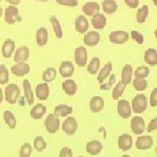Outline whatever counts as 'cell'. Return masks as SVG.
<instances>
[{
	"mask_svg": "<svg viewBox=\"0 0 157 157\" xmlns=\"http://www.w3.org/2000/svg\"><path fill=\"white\" fill-rule=\"evenodd\" d=\"M144 60L147 65L155 67L157 65V52L154 48H149L145 52Z\"/></svg>",
	"mask_w": 157,
	"mask_h": 157,
	"instance_id": "cell-29",
	"label": "cell"
},
{
	"mask_svg": "<svg viewBox=\"0 0 157 157\" xmlns=\"http://www.w3.org/2000/svg\"><path fill=\"white\" fill-rule=\"evenodd\" d=\"M147 99L145 94H137L132 101L131 108L135 113H142L147 110Z\"/></svg>",
	"mask_w": 157,
	"mask_h": 157,
	"instance_id": "cell-1",
	"label": "cell"
},
{
	"mask_svg": "<svg viewBox=\"0 0 157 157\" xmlns=\"http://www.w3.org/2000/svg\"><path fill=\"white\" fill-rule=\"evenodd\" d=\"M18 20V9L15 6H8L5 11V21L8 25H14Z\"/></svg>",
	"mask_w": 157,
	"mask_h": 157,
	"instance_id": "cell-7",
	"label": "cell"
},
{
	"mask_svg": "<svg viewBox=\"0 0 157 157\" xmlns=\"http://www.w3.org/2000/svg\"><path fill=\"white\" fill-rule=\"evenodd\" d=\"M131 130L135 135H141L145 130V121L143 118L140 116H135L131 120L130 123Z\"/></svg>",
	"mask_w": 157,
	"mask_h": 157,
	"instance_id": "cell-10",
	"label": "cell"
},
{
	"mask_svg": "<svg viewBox=\"0 0 157 157\" xmlns=\"http://www.w3.org/2000/svg\"><path fill=\"white\" fill-rule=\"evenodd\" d=\"M36 42L39 46H45L48 42V31L45 27H40L36 33Z\"/></svg>",
	"mask_w": 157,
	"mask_h": 157,
	"instance_id": "cell-25",
	"label": "cell"
},
{
	"mask_svg": "<svg viewBox=\"0 0 157 157\" xmlns=\"http://www.w3.org/2000/svg\"><path fill=\"white\" fill-rule=\"evenodd\" d=\"M133 85H134V88L136 91H144L147 89V81L146 80V78H135L133 81Z\"/></svg>",
	"mask_w": 157,
	"mask_h": 157,
	"instance_id": "cell-38",
	"label": "cell"
},
{
	"mask_svg": "<svg viewBox=\"0 0 157 157\" xmlns=\"http://www.w3.org/2000/svg\"><path fill=\"white\" fill-rule=\"evenodd\" d=\"M147 15H148V6H143L137 11V14H136L137 22L139 24H143L146 21Z\"/></svg>",
	"mask_w": 157,
	"mask_h": 157,
	"instance_id": "cell-37",
	"label": "cell"
},
{
	"mask_svg": "<svg viewBox=\"0 0 157 157\" xmlns=\"http://www.w3.org/2000/svg\"><path fill=\"white\" fill-rule=\"evenodd\" d=\"M132 76H133V67L130 65H126L121 72V82L124 85L128 86L132 82Z\"/></svg>",
	"mask_w": 157,
	"mask_h": 157,
	"instance_id": "cell-30",
	"label": "cell"
},
{
	"mask_svg": "<svg viewBox=\"0 0 157 157\" xmlns=\"http://www.w3.org/2000/svg\"><path fill=\"white\" fill-rule=\"evenodd\" d=\"M9 82V71L5 65H0V85H6Z\"/></svg>",
	"mask_w": 157,
	"mask_h": 157,
	"instance_id": "cell-40",
	"label": "cell"
},
{
	"mask_svg": "<svg viewBox=\"0 0 157 157\" xmlns=\"http://www.w3.org/2000/svg\"><path fill=\"white\" fill-rule=\"evenodd\" d=\"M129 39V34L125 31H113L109 34V41L115 45L126 43Z\"/></svg>",
	"mask_w": 157,
	"mask_h": 157,
	"instance_id": "cell-6",
	"label": "cell"
},
{
	"mask_svg": "<svg viewBox=\"0 0 157 157\" xmlns=\"http://www.w3.org/2000/svg\"><path fill=\"white\" fill-rule=\"evenodd\" d=\"M102 148H103V146H102L101 142L97 140L88 141L86 143V149L87 154H89L91 155H99L102 150Z\"/></svg>",
	"mask_w": 157,
	"mask_h": 157,
	"instance_id": "cell-23",
	"label": "cell"
},
{
	"mask_svg": "<svg viewBox=\"0 0 157 157\" xmlns=\"http://www.w3.org/2000/svg\"><path fill=\"white\" fill-rule=\"evenodd\" d=\"M150 106L153 107L157 106V87L153 89L150 94Z\"/></svg>",
	"mask_w": 157,
	"mask_h": 157,
	"instance_id": "cell-47",
	"label": "cell"
},
{
	"mask_svg": "<svg viewBox=\"0 0 157 157\" xmlns=\"http://www.w3.org/2000/svg\"><path fill=\"white\" fill-rule=\"evenodd\" d=\"M62 130L65 134L68 135H73L77 132L78 129V122L76 119L73 116H69L66 119V121L62 124Z\"/></svg>",
	"mask_w": 157,
	"mask_h": 157,
	"instance_id": "cell-5",
	"label": "cell"
},
{
	"mask_svg": "<svg viewBox=\"0 0 157 157\" xmlns=\"http://www.w3.org/2000/svg\"><path fill=\"white\" fill-rule=\"evenodd\" d=\"M59 157H73V154L72 149L68 147H62L61 150L59 152Z\"/></svg>",
	"mask_w": 157,
	"mask_h": 157,
	"instance_id": "cell-45",
	"label": "cell"
},
{
	"mask_svg": "<svg viewBox=\"0 0 157 157\" xmlns=\"http://www.w3.org/2000/svg\"><path fill=\"white\" fill-rule=\"evenodd\" d=\"M20 94V89L17 84H9L5 89V98L9 104H16Z\"/></svg>",
	"mask_w": 157,
	"mask_h": 157,
	"instance_id": "cell-2",
	"label": "cell"
},
{
	"mask_svg": "<svg viewBox=\"0 0 157 157\" xmlns=\"http://www.w3.org/2000/svg\"><path fill=\"white\" fill-rule=\"evenodd\" d=\"M133 146V138L132 136L127 134L121 135L118 139V147L121 150L127 151Z\"/></svg>",
	"mask_w": 157,
	"mask_h": 157,
	"instance_id": "cell-17",
	"label": "cell"
},
{
	"mask_svg": "<svg viewBox=\"0 0 157 157\" xmlns=\"http://www.w3.org/2000/svg\"><path fill=\"white\" fill-rule=\"evenodd\" d=\"M113 70V65L111 62L107 63L100 70V72L98 73V77H97V81L100 84H103V82L105 81V79L107 78L110 76V73Z\"/></svg>",
	"mask_w": 157,
	"mask_h": 157,
	"instance_id": "cell-26",
	"label": "cell"
},
{
	"mask_svg": "<svg viewBox=\"0 0 157 157\" xmlns=\"http://www.w3.org/2000/svg\"><path fill=\"white\" fill-rule=\"evenodd\" d=\"M4 120H5V122L6 125L11 129H14L17 126V120L15 115L13 114V113L9 111V110H6L4 112Z\"/></svg>",
	"mask_w": 157,
	"mask_h": 157,
	"instance_id": "cell-33",
	"label": "cell"
},
{
	"mask_svg": "<svg viewBox=\"0 0 157 157\" xmlns=\"http://www.w3.org/2000/svg\"><path fill=\"white\" fill-rule=\"evenodd\" d=\"M100 40H101V35L96 31L88 32L85 35L84 39H83L85 45L89 47H94L98 45L100 43Z\"/></svg>",
	"mask_w": 157,
	"mask_h": 157,
	"instance_id": "cell-12",
	"label": "cell"
},
{
	"mask_svg": "<svg viewBox=\"0 0 157 157\" xmlns=\"http://www.w3.org/2000/svg\"><path fill=\"white\" fill-rule=\"evenodd\" d=\"M131 37L132 39L135 40L139 45H142L144 42V37L143 35L140 33H138L137 31H132L131 32Z\"/></svg>",
	"mask_w": 157,
	"mask_h": 157,
	"instance_id": "cell-44",
	"label": "cell"
},
{
	"mask_svg": "<svg viewBox=\"0 0 157 157\" xmlns=\"http://www.w3.org/2000/svg\"><path fill=\"white\" fill-rule=\"evenodd\" d=\"M23 89H24V94L26 99V102L29 106L33 105L34 103V94L32 89V85L28 79H24L23 81Z\"/></svg>",
	"mask_w": 157,
	"mask_h": 157,
	"instance_id": "cell-20",
	"label": "cell"
},
{
	"mask_svg": "<svg viewBox=\"0 0 157 157\" xmlns=\"http://www.w3.org/2000/svg\"><path fill=\"white\" fill-rule=\"evenodd\" d=\"M33 152V148L30 143H24L20 149H19V153L18 155L19 157H30Z\"/></svg>",
	"mask_w": 157,
	"mask_h": 157,
	"instance_id": "cell-42",
	"label": "cell"
},
{
	"mask_svg": "<svg viewBox=\"0 0 157 157\" xmlns=\"http://www.w3.org/2000/svg\"><path fill=\"white\" fill-rule=\"evenodd\" d=\"M155 38L157 39V28L155 29Z\"/></svg>",
	"mask_w": 157,
	"mask_h": 157,
	"instance_id": "cell-54",
	"label": "cell"
},
{
	"mask_svg": "<svg viewBox=\"0 0 157 157\" xmlns=\"http://www.w3.org/2000/svg\"><path fill=\"white\" fill-rule=\"evenodd\" d=\"M15 51V42L11 39H7L5 40L3 46H2V55L6 59H9L12 56Z\"/></svg>",
	"mask_w": 157,
	"mask_h": 157,
	"instance_id": "cell-22",
	"label": "cell"
},
{
	"mask_svg": "<svg viewBox=\"0 0 157 157\" xmlns=\"http://www.w3.org/2000/svg\"><path fill=\"white\" fill-rule=\"evenodd\" d=\"M121 157H131L130 155H122Z\"/></svg>",
	"mask_w": 157,
	"mask_h": 157,
	"instance_id": "cell-55",
	"label": "cell"
},
{
	"mask_svg": "<svg viewBox=\"0 0 157 157\" xmlns=\"http://www.w3.org/2000/svg\"><path fill=\"white\" fill-rule=\"evenodd\" d=\"M149 74V68L145 66L139 67L135 71V77L137 78H146Z\"/></svg>",
	"mask_w": 157,
	"mask_h": 157,
	"instance_id": "cell-41",
	"label": "cell"
},
{
	"mask_svg": "<svg viewBox=\"0 0 157 157\" xmlns=\"http://www.w3.org/2000/svg\"><path fill=\"white\" fill-rule=\"evenodd\" d=\"M31 67L26 62L25 63H16L11 67V72L13 75L17 77H24L30 73Z\"/></svg>",
	"mask_w": 157,
	"mask_h": 157,
	"instance_id": "cell-8",
	"label": "cell"
},
{
	"mask_svg": "<svg viewBox=\"0 0 157 157\" xmlns=\"http://www.w3.org/2000/svg\"><path fill=\"white\" fill-rule=\"evenodd\" d=\"M57 4L64 6L75 7L78 5V0H56Z\"/></svg>",
	"mask_w": 157,
	"mask_h": 157,
	"instance_id": "cell-43",
	"label": "cell"
},
{
	"mask_svg": "<svg viewBox=\"0 0 157 157\" xmlns=\"http://www.w3.org/2000/svg\"><path fill=\"white\" fill-rule=\"evenodd\" d=\"M155 152H156V155H157V147H156V150H155Z\"/></svg>",
	"mask_w": 157,
	"mask_h": 157,
	"instance_id": "cell-57",
	"label": "cell"
},
{
	"mask_svg": "<svg viewBox=\"0 0 157 157\" xmlns=\"http://www.w3.org/2000/svg\"><path fill=\"white\" fill-rule=\"evenodd\" d=\"M126 85H124L121 81H120L119 83L116 84V86H114V88L113 90V93H112V98L113 100H114V101H117L119 100L122 94H123L124 91L126 89Z\"/></svg>",
	"mask_w": 157,
	"mask_h": 157,
	"instance_id": "cell-36",
	"label": "cell"
},
{
	"mask_svg": "<svg viewBox=\"0 0 157 157\" xmlns=\"http://www.w3.org/2000/svg\"><path fill=\"white\" fill-rule=\"evenodd\" d=\"M157 129V117H155V119L151 120V121L148 123L147 125V132H153L154 130H156Z\"/></svg>",
	"mask_w": 157,
	"mask_h": 157,
	"instance_id": "cell-48",
	"label": "cell"
},
{
	"mask_svg": "<svg viewBox=\"0 0 157 157\" xmlns=\"http://www.w3.org/2000/svg\"><path fill=\"white\" fill-rule=\"evenodd\" d=\"M38 1H47V0H38Z\"/></svg>",
	"mask_w": 157,
	"mask_h": 157,
	"instance_id": "cell-56",
	"label": "cell"
},
{
	"mask_svg": "<svg viewBox=\"0 0 157 157\" xmlns=\"http://www.w3.org/2000/svg\"><path fill=\"white\" fill-rule=\"evenodd\" d=\"M126 5L128 6L130 8L135 9L139 6V0H124Z\"/></svg>",
	"mask_w": 157,
	"mask_h": 157,
	"instance_id": "cell-49",
	"label": "cell"
},
{
	"mask_svg": "<svg viewBox=\"0 0 157 157\" xmlns=\"http://www.w3.org/2000/svg\"><path fill=\"white\" fill-rule=\"evenodd\" d=\"M105 107V101L101 96H94L89 102L90 110L94 113L101 112Z\"/></svg>",
	"mask_w": 157,
	"mask_h": 157,
	"instance_id": "cell-15",
	"label": "cell"
},
{
	"mask_svg": "<svg viewBox=\"0 0 157 157\" xmlns=\"http://www.w3.org/2000/svg\"><path fill=\"white\" fill-rule=\"evenodd\" d=\"M45 113H46V107L43 104L39 103L32 107L30 111V115L34 120H40L45 115Z\"/></svg>",
	"mask_w": 157,
	"mask_h": 157,
	"instance_id": "cell-24",
	"label": "cell"
},
{
	"mask_svg": "<svg viewBox=\"0 0 157 157\" xmlns=\"http://www.w3.org/2000/svg\"><path fill=\"white\" fill-rule=\"evenodd\" d=\"M117 112L121 118L128 119L132 113L130 103L126 100H120L117 103Z\"/></svg>",
	"mask_w": 157,
	"mask_h": 157,
	"instance_id": "cell-9",
	"label": "cell"
},
{
	"mask_svg": "<svg viewBox=\"0 0 157 157\" xmlns=\"http://www.w3.org/2000/svg\"><path fill=\"white\" fill-rule=\"evenodd\" d=\"M154 2V4L155 5V6H157V0H152Z\"/></svg>",
	"mask_w": 157,
	"mask_h": 157,
	"instance_id": "cell-53",
	"label": "cell"
},
{
	"mask_svg": "<svg viewBox=\"0 0 157 157\" xmlns=\"http://www.w3.org/2000/svg\"><path fill=\"white\" fill-rule=\"evenodd\" d=\"M3 100H4V93H3V90L0 87V104L3 102Z\"/></svg>",
	"mask_w": 157,
	"mask_h": 157,
	"instance_id": "cell-51",
	"label": "cell"
},
{
	"mask_svg": "<svg viewBox=\"0 0 157 157\" xmlns=\"http://www.w3.org/2000/svg\"><path fill=\"white\" fill-rule=\"evenodd\" d=\"M100 67H101V59L98 57H94L89 62V64L87 65V72L89 74L94 75L98 73Z\"/></svg>",
	"mask_w": 157,
	"mask_h": 157,
	"instance_id": "cell-32",
	"label": "cell"
},
{
	"mask_svg": "<svg viewBox=\"0 0 157 157\" xmlns=\"http://www.w3.org/2000/svg\"><path fill=\"white\" fill-rule=\"evenodd\" d=\"M74 60L79 67H84L87 65V51L84 46H78L75 49Z\"/></svg>",
	"mask_w": 157,
	"mask_h": 157,
	"instance_id": "cell-4",
	"label": "cell"
},
{
	"mask_svg": "<svg viewBox=\"0 0 157 157\" xmlns=\"http://www.w3.org/2000/svg\"><path fill=\"white\" fill-rule=\"evenodd\" d=\"M0 2H1V0H0Z\"/></svg>",
	"mask_w": 157,
	"mask_h": 157,
	"instance_id": "cell-59",
	"label": "cell"
},
{
	"mask_svg": "<svg viewBox=\"0 0 157 157\" xmlns=\"http://www.w3.org/2000/svg\"><path fill=\"white\" fill-rule=\"evenodd\" d=\"M136 147L140 150L149 149L153 145V138L149 135H141L139 136L135 142Z\"/></svg>",
	"mask_w": 157,
	"mask_h": 157,
	"instance_id": "cell-16",
	"label": "cell"
},
{
	"mask_svg": "<svg viewBox=\"0 0 157 157\" xmlns=\"http://www.w3.org/2000/svg\"><path fill=\"white\" fill-rule=\"evenodd\" d=\"M45 128L49 134H55L60 128V121L54 113H50L45 118Z\"/></svg>",
	"mask_w": 157,
	"mask_h": 157,
	"instance_id": "cell-3",
	"label": "cell"
},
{
	"mask_svg": "<svg viewBox=\"0 0 157 157\" xmlns=\"http://www.w3.org/2000/svg\"><path fill=\"white\" fill-rule=\"evenodd\" d=\"M73 107L71 106H68L66 104H60L54 108L53 113L58 117H66L71 114L73 113Z\"/></svg>",
	"mask_w": 157,
	"mask_h": 157,
	"instance_id": "cell-28",
	"label": "cell"
},
{
	"mask_svg": "<svg viewBox=\"0 0 157 157\" xmlns=\"http://www.w3.org/2000/svg\"><path fill=\"white\" fill-rule=\"evenodd\" d=\"M62 89L65 92L66 94L69 96H73L78 90L77 83L72 79V78H67L63 83H62Z\"/></svg>",
	"mask_w": 157,
	"mask_h": 157,
	"instance_id": "cell-18",
	"label": "cell"
},
{
	"mask_svg": "<svg viewBox=\"0 0 157 157\" xmlns=\"http://www.w3.org/2000/svg\"><path fill=\"white\" fill-rule=\"evenodd\" d=\"M2 14H3V9L1 8V6H0V17L2 16Z\"/></svg>",
	"mask_w": 157,
	"mask_h": 157,
	"instance_id": "cell-52",
	"label": "cell"
},
{
	"mask_svg": "<svg viewBox=\"0 0 157 157\" xmlns=\"http://www.w3.org/2000/svg\"><path fill=\"white\" fill-rule=\"evenodd\" d=\"M57 77V71L55 68L49 67L45 69L42 73V79L45 83H49L53 81Z\"/></svg>",
	"mask_w": 157,
	"mask_h": 157,
	"instance_id": "cell-34",
	"label": "cell"
},
{
	"mask_svg": "<svg viewBox=\"0 0 157 157\" xmlns=\"http://www.w3.org/2000/svg\"><path fill=\"white\" fill-rule=\"evenodd\" d=\"M82 11L86 16H94L100 11V5L96 2H86L82 6Z\"/></svg>",
	"mask_w": 157,
	"mask_h": 157,
	"instance_id": "cell-27",
	"label": "cell"
},
{
	"mask_svg": "<svg viewBox=\"0 0 157 157\" xmlns=\"http://www.w3.org/2000/svg\"><path fill=\"white\" fill-rule=\"evenodd\" d=\"M91 23H92V25L94 28L96 30H101V29L105 28V26L107 25V17H105L102 13L98 12L92 17Z\"/></svg>",
	"mask_w": 157,
	"mask_h": 157,
	"instance_id": "cell-19",
	"label": "cell"
},
{
	"mask_svg": "<svg viewBox=\"0 0 157 157\" xmlns=\"http://www.w3.org/2000/svg\"><path fill=\"white\" fill-rule=\"evenodd\" d=\"M114 82H115V75H114V74H112V75L110 76V80H109V82L107 83V84H101L100 88H101V90H109L111 88L112 85L114 84Z\"/></svg>",
	"mask_w": 157,
	"mask_h": 157,
	"instance_id": "cell-46",
	"label": "cell"
},
{
	"mask_svg": "<svg viewBox=\"0 0 157 157\" xmlns=\"http://www.w3.org/2000/svg\"><path fill=\"white\" fill-rule=\"evenodd\" d=\"M102 9L107 14H113L117 11L118 6L115 0H104L102 2Z\"/></svg>",
	"mask_w": 157,
	"mask_h": 157,
	"instance_id": "cell-31",
	"label": "cell"
},
{
	"mask_svg": "<svg viewBox=\"0 0 157 157\" xmlns=\"http://www.w3.org/2000/svg\"><path fill=\"white\" fill-rule=\"evenodd\" d=\"M89 28V23L86 17L82 15H79L75 19V29L78 33L83 34L87 32Z\"/></svg>",
	"mask_w": 157,
	"mask_h": 157,
	"instance_id": "cell-21",
	"label": "cell"
},
{
	"mask_svg": "<svg viewBox=\"0 0 157 157\" xmlns=\"http://www.w3.org/2000/svg\"><path fill=\"white\" fill-rule=\"evenodd\" d=\"M33 145L37 151L42 152L46 148V141L42 136H37L33 141Z\"/></svg>",
	"mask_w": 157,
	"mask_h": 157,
	"instance_id": "cell-39",
	"label": "cell"
},
{
	"mask_svg": "<svg viewBox=\"0 0 157 157\" xmlns=\"http://www.w3.org/2000/svg\"><path fill=\"white\" fill-rule=\"evenodd\" d=\"M35 95L39 101H46L50 95V87L47 83H40L35 88Z\"/></svg>",
	"mask_w": 157,
	"mask_h": 157,
	"instance_id": "cell-11",
	"label": "cell"
},
{
	"mask_svg": "<svg viewBox=\"0 0 157 157\" xmlns=\"http://www.w3.org/2000/svg\"><path fill=\"white\" fill-rule=\"evenodd\" d=\"M9 4H11V6H17V5H19V3H20V0H6Z\"/></svg>",
	"mask_w": 157,
	"mask_h": 157,
	"instance_id": "cell-50",
	"label": "cell"
},
{
	"mask_svg": "<svg viewBox=\"0 0 157 157\" xmlns=\"http://www.w3.org/2000/svg\"><path fill=\"white\" fill-rule=\"evenodd\" d=\"M78 157H84V156H78Z\"/></svg>",
	"mask_w": 157,
	"mask_h": 157,
	"instance_id": "cell-58",
	"label": "cell"
},
{
	"mask_svg": "<svg viewBox=\"0 0 157 157\" xmlns=\"http://www.w3.org/2000/svg\"><path fill=\"white\" fill-rule=\"evenodd\" d=\"M30 57V49L27 46H21L15 51L14 61L16 63H25Z\"/></svg>",
	"mask_w": 157,
	"mask_h": 157,
	"instance_id": "cell-14",
	"label": "cell"
},
{
	"mask_svg": "<svg viewBox=\"0 0 157 157\" xmlns=\"http://www.w3.org/2000/svg\"><path fill=\"white\" fill-rule=\"evenodd\" d=\"M50 21L52 23V28H53V32L56 35V37L58 39H61L63 37V30H62L61 25L59 21V19L54 16H52L50 17Z\"/></svg>",
	"mask_w": 157,
	"mask_h": 157,
	"instance_id": "cell-35",
	"label": "cell"
},
{
	"mask_svg": "<svg viewBox=\"0 0 157 157\" xmlns=\"http://www.w3.org/2000/svg\"><path fill=\"white\" fill-rule=\"evenodd\" d=\"M59 72L63 78H70L74 73V66L71 61L65 60L60 64L59 68Z\"/></svg>",
	"mask_w": 157,
	"mask_h": 157,
	"instance_id": "cell-13",
	"label": "cell"
}]
</instances>
